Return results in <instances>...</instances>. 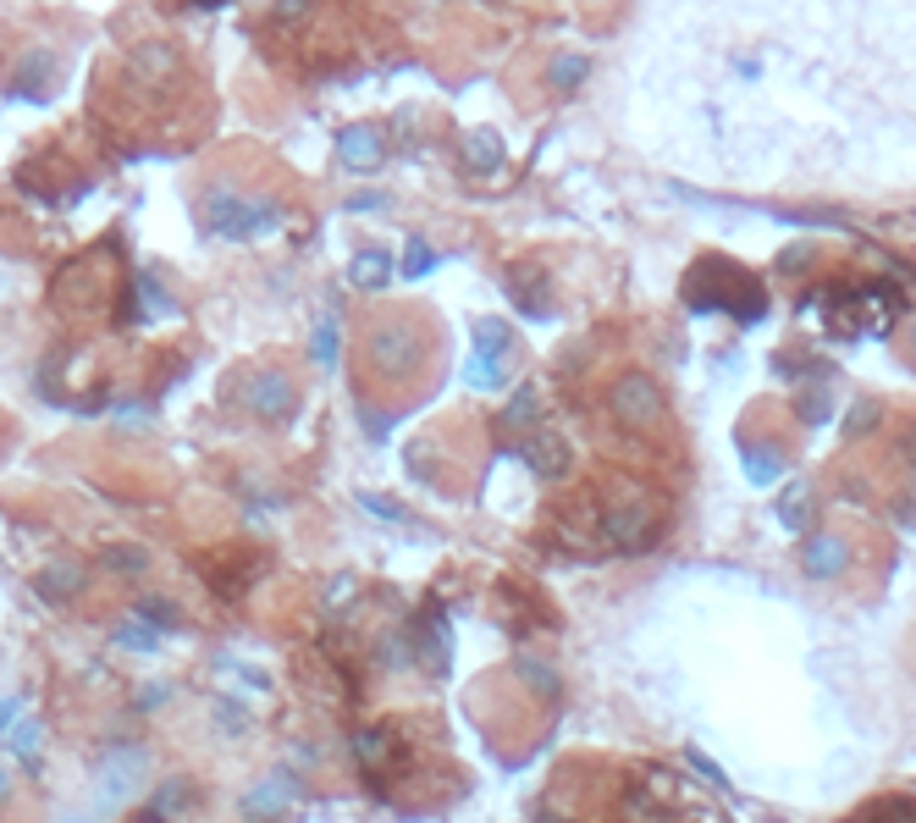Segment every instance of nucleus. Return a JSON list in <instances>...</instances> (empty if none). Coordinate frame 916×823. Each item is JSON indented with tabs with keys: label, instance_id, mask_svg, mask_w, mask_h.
<instances>
[{
	"label": "nucleus",
	"instance_id": "1",
	"mask_svg": "<svg viewBox=\"0 0 916 823\" xmlns=\"http://www.w3.org/2000/svg\"><path fill=\"white\" fill-rule=\"evenodd\" d=\"M685 299L696 310H729L740 321H756L767 310L762 282L745 266H734V260H696V271L685 277Z\"/></svg>",
	"mask_w": 916,
	"mask_h": 823
},
{
	"label": "nucleus",
	"instance_id": "2",
	"mask_svg": "<svg viewBox=\"0 0 916 823\" xmlns=\"http://www.w3.org/2000/svg\"><path fill=\"white\" fill-rule=\"evenodd\" d=\"M894 293L888 288H828L822 299H817V310H822V321L833 326V332H844V337H861V332H883L888 321H894Z\"/></svg>",
	"mask_w": 916,
	"mask_h": 823
},
{
	"label": "nucleus",
	"instance_id": "3",
	"mask_svg": "<svg viewBox=\"0 0 916 823\" xmlns=\"http://www.w3.org/2000/svg\"><path fill=\"white\" fill-rule=\"evenodd\" d=\"M657 503L641 492V487H613L608 492V503H602V531H608V542L613 548H624V553H646L652 542H657Z\"/></svg>",
	"mask_w": 916,
	"mask_h": 823
},
{
	"label": "nucleus",
	"instance_id": "4",
	"mask_svg": "<svg viewBox=\"0 0 916 823\" xmlns=\"http://www.w3.org/2000/svg\"><path fill=\"white\" fill-rule=\"evenodd\" d=\"M205 227L216 232V238H254V232H265L271 221H276V205L271 199H260V194H238V188H210L205 194Z\"/></svg>",
	"mask_w": 916,
	"mask_h": 823
},
{
	"label": "nucleus",
	"instance_id": "5",
	"mask_svg": "<svg viewBox=\"0 0 916 823\" xmlns=\"http://www.w3.org/2000/svg\"><path fill=\"white\" fill-rule=\"evenodd\" d=\"M353 762H359V773L375 790H397L414 757H408V746H403V735L392 724H370V729L353 735Z\"/></svg>",
	"mask_w": 916,
	"mask_h": 823
},
{
	"label": "nucleus",
	"instance_id": "6",
	"mask_svg": "<svg viewBox=\"0 0 916 823\" xmlns=\"http://www.w3.org/2000/svg\"><path fill=\"white\" fill-rule=\"evenodd\" d=\"M419 332L414 326H403V321H381L375 332H370V343H364V354H370V370L381 376V381H397V376H408L414 365H419Z\"/></svg>",
	"mask_w": 916,
	"mask_h": 823
},
{
	"label": "nucleus",
	"instance_id": "7",
	"mask_svg": "<svg viewBox=\"0 0 916 823\" xmlns=\"http://www.w3.org/2000/svg\"><path fill=\"white\" fill-rule=\"evenodd\" d=\"M139 773H144V751H133V746L106 751L100 768H95V779H100V812H117L139 790Z\"/></svg>",
	"mask_w": 916,
	"mask_h": 823
},
{
	"label": "nucleus",
	"instance_id": "8",
	"mask_svg": "<svg viewBox=\"0 0 916 823\" xmlns=\"http://www.w3.org/2000/svg\"><path fill=\"white\" fill-rule=\"evenodd\" d=\"M663 387L652 381V376H619V387H613V415L624 421V426H657L663 421Z\"/></svg>",
	"mask_w": 916,
	"mask_h": 823
},
{
	"label": "nucleus",
	"instance_id": "9",
	"mask_svg": "<svg viewBox=\"0 0 916 823\" xmlns=\"http://www.w3.org/2000/svg\"><path fill=\"white\" fill-rule=\"evenodd\" d=\"M243 403L260 421H282V415H293V381L282 370H260V376L243 381Z\"/></svg>",
	"mask_w": 916,
	"mask_h": 823
},
{
	"label": "nucleus",
	"instance_id": "10",
	"mask_svg": "<svg viewBox=\"0 0 916 823\" xmlns=\"http://www.w3.org/2000/svg\"><path fill=\"white\" fill-rule=\"evenodd\" d=\"M481 348H476V359H470V381L476 387H503V376H509V365H503V354H509V326L503 321H481Z\"/></svg>",
	"mask_w": 916,
	"mask_h": 823
},
{
	"label": "nucleus",
	"instance_id": "11",
	"mask_svg": "<svg viewBox=\"0 0 916 823\" xmlns=\"http://www.w3.org/2000/svg\"><path fill=\"white\" fill-rule=\"evenodd\" d=\"M337 161L353 166V172H375V166L386 161V139H381V128H342V139H337Z\"/></svg>",
	"mask_w": 916,
	"mask_h": 823
},
{
	"label": "nucleus",
	"instance_id": "12",
	"mask_svg": "<svg viewBox=\"0 0 916 823\" xmlns=\"http://www.w3.org/2000/svg\"><path fill=\"white\" fill-rule=\"evenodd\" d=\"M12 95H23V100H51V95H56V56H51V51H29L23 67H18V78H12Z\"/></svg>",
	"mask_w": 916,
	"mask_h": 823
},
{
	"label": "nucleus",
	"instance_id": "13",
	"mask_svg": "<svg viewBox=\"0 0 916 823\" xmlns=\"http://www.w3.org/2000/svg\"><path fill=\"white\" fill-rule=\"evenodd\" d=\"M525 465H531L542 481H558V476L569 470V443L553 437V432H536V437L525 443Z\"/></svg>",
	"mask_w": 916,
	"mask_h": 823
},
{
	"label": "nucleus",
	"instance_id": "14",
	"mask_svg": "<svg viewBox=\"0 0 916 823\" xmlns=\"http://www.w3.org/2000/svg\"><path fill=\"white\" fill-rule=\"evenodd\" d=\"M238 559H243V553H232V559H227V553L205 559V581H210L216 592H227V597H238V592L260 575V559H254V553H249V564H238Z\"/></svg>",
	"mask_w": 916,
	"mask_h": 823
},
{
	"label": "nucleus",
	"instance_id": "15",
	"mask_svg": "<svg viewBox=\"0 0 916 823\" xmlns=\"http://www.w3.org/2000/svg\"><path fill=\"white\" fill-rule=\"evenodd\" d=\"M498 166H503V139H498L492 128L465 133V172H470V177H492Z\"/></svg>",
	"mask_w": 916,
	"mask_h": 823
},
{
	"label": "nucleus",
	"instance_id": "16",
	"mask_svg": "<svg viewBox=\"0 0 916 823\" xmlns=\"http://www.w3.org/2000/svg\"><path fill=\"white\" fill-rule=\"evenodd\" d=\"M844 823H916V795H872Z\"/></svg>",
	"mask_w": 916,
	"mask_h": 823
},
{
	"label": "nucleus",
	"instance_id": "17",
	"mask_svg": "<svg viewBox=\"0 0 916 823\" xmlns=\"http://www.w3.org/2000/svg\"><path fill=\"white\" fill-rule=\"evenodd\" d=\"M40 592H45L51 603H67V597L84 592V570H78V564H51V570L40 575Z\"/></svg>",
	"mask_w": 916,
	"mask_h": 823
},
{
	"label": "nucleus",
	"instance_id": "18",
	"mask_svg": "<svg viewBox=\"0 0 916 823\" xmlns=\"http://www.w3.org/2000/svg\"><path fill=\"white\" fill-rule=\"evenodd\" d=\"M100 564H106V570H117V575H144L150 553H144V548H133V542H111V548H100Z\"/></svg>",
	"mask_w": 916,
	"mask_h": 823
},
{
	"label": "nucleus",
	"instance_id": "19",
	"mask_svg": "<svg viewBox=\"0 0 916 823\" xmlns=\"http://www.w3.org/2000/svg\"><path fill=\"white\" fill-rule=\"evenodd\" d=\"M839 564H844V542H839V537L806 542V570H811V575H833Z\"/></svg>",
	"mask_w": 916,
	"mask_h": 823
},
{
	"label": "nucleus",
	"instance_id": "20",
	"mask_svg": "<svg viewBox=\"0 0 916 823\" xmlns=\"http://www.w3.org/2000/svg\"><path fill=\"white\" fill-rule=\"evenodd\" d=\"M386 271H392V266H386V255H381V249H364V255L348 266L353 288H381V282H386Z\"/></svg>",
	"mask_w": 916,
	"mask_h": 823
},
{
	"label": "nucleus",
	"instance_id": "21",
	"mask_svg": "<svg viewBox=\"0 0 916 823\" xmlns=\"http://www.w3.org/2000/svg\"><path fill=\"white\" fill-rule=\"evenodd\" d=\"M509 282H514V299H520V310H525V315H547V299H542V277L531 282V271L520 266V271H514Z\"/></svg>",
	"mask_w": 916,
	"mask_h": 823
},
{
	"label": "nucleus",
	"instance_id": "22",
	"mask_svg": "<svg viewBox=\"0 0 916 823\" xmlns=\"http://www.w3.org/2000/svg\"><path fill=\"white\" fill-rule=\"evenodd\" d=\"M586 73H591V67H586V56H558L547 78H553V89H564V95H569V89H580V84H586Z\"/></svg>",
	"mask_w": 916,
	"mask_h": 823
},
{
	"label": "nucleus",
	"instance_id": "23",
	"mask_svg": "<svg viewBox=\"0 0 916 823\" xmlns=\"http://www.w3.org/2000/svg\"><path fill=\"white\" fill-rule=\"evenodd\" d=\"M282 806H287V790H282V784H260V790L243 801V812H249V817H276Z\"/></svg>",
	"mask_w": 916,
	"mask_h": 823
},
{
	"label": "nucleus",
	"instance_id": "24",
	"mask_svg": "<svg viewBox=\"0 0 916 823\" xmlns=\"http://www.w3.org/2000/svg\"><path fill=\"white\" fill-rule=\"evenodd\" d=\"M315 359H320V365L337 359V315H331V310H326L320 326H315Z\"/></svg>",
	"mask_w": 916,
	"mask_h": 823
},
{
	"label": "nucleus",
	"instance_id": "25",
	"mask_svg": "<svg viewBox=\"0 0 916 823\" xmlns=\"http://www.w3.org/2000/svg\"><path fill=\"white\" fill-rule=\"evenodd\" d=\"M520 674H525V685H536L542 696H558V674L547 669V663H536V658H525L520 663Z\"/></svg>",
	"mask_w": 916,
	"mask_h": 823
},
{
	"label": "nucleus",
	"instance_id": "26",
	"mask_svg": "<svg viewBox=\"0 0 916 823\" xmlns=\"http://www.w3.org/2000/svg\"><path fill=\"white\" fill-rule=\"evenodd\" d=\"M536 409H542V403H536V392H531V387H525V392H514V403L503 409V426H525V421L536 415Z\"/></svg>",
	"mask_w": 916,
	"mask_h": 823
},
{
	"label": "nucleus",
	"instance_id": "27",
	"mask_svg": "<svg viewBox=\"0 0 916 823\" xmlns=\"http://www.w3.org/2000/svg\"><path fill=\"white\" fill-rule=\"evenodd\" d=\"M139 614H150V625H155V630H172V625H177L172 603H161V597H144V603H139Z\"/></svg>",
	"mask_w": 916,
	"mask_h": 823
},
{
	"label": "nucleus",
	"instance_id": "28",
	"mask_svg": "<svg viewBox=\"0 0 916 823\" xmlns=\"http://www.w3.org/2000/svg\"><path fill=\"white\" fill-rule=\"evenodd\" d=\"M436 266V255L425 249V243H408V260H403V277H425Z\"/></svg>",
	"mask_w": 916,
	"mask_h": 823
},
{
	"label": "nucleus",
	"instance_id": "29",
	"mask_svg": "<svg viewBox=\"0 0 916 823\" xmlns=\"http://www.w3.org/2000/svg\"><path fill=\"white\" fill-rule=\"evenodd\" d=\"M745 465H751V476H756V481H773V476H778V454H767V448H762V454H751Z\"/></svg>",
	"mask_w": 916,
	"mask_h": 823
},
{
	"label": "nucleus",
	"instance_id": "30",
	"mask_svg": "<svg viewBox=\"0 0 916 823\" xmlns=\"http://www.w3.org/2000/svg\"><path fill=\"white\" fill-rule=\"evenodd\" d=\"M117 641H122V647H155V630H144V625H122Z\"/></svg>",
	"mask_w": 916,
	"mask_h": 823
},
{
	"label": "nucleus",
	"instance_id": "31",
	"mask_svg": "<svg viewBox=\"0 0 916 823\" xmlns=\"http://www.w3.org/2000/svg\"><path fill=\"white\" fill-rule=\"evenodd\" d=\"M271 12H276V23H298V18L309 12V0H276Z\"/></svg>",
	"mask_w": 916,
	"mask_h": 823
},
{
	"label": "nucleus",
	"instance_id": "32",
	"mask_svg": "<svg viewBox=\"0 0 916 823\" xmlns=\"http://www.w3.org/2000/svg\"><path fill=\"white\" fill-rule=\"evenodd\" d=\"M12 718H18V702H0V729H7Z\"/></svg>",
	"mask_w": 916,
	"mask_h": 823
},
{
	"label": "nucleus",
	"instance_id": "33",
	"mask_svg": "<svg viewBox=\"0 0 916 823\" xmlns=\"http://www.w3.org/2000/svg\"><path fill=\"white\" fill-rule=\"evenodd\" d=\"M7 795H12V773H7V768H0V801H7Z\"/></svg>",
	"mask_w": 916,
	"mask_h": 823
},
{
	"label": "nucleus",
	"instance_id": "34",
	"mask_svg": "<svg viewBox=\"0 0 916 823\" xmlns=\"http://www.w3.org/2000/svg\"><path fill=\"white\" fill-rule=\"evenodd\" d=\"M199 7H221V0H199Z\"/></svg>",
	"mask_w": 916,
	"mask_h": 823
},
{
	"label": "nucleus",
	"instance_id": "35",
	"mask_svg": "<svg viewBox=\"0 0 916 823\" xmlns=\"http://www.w3.org/2000/svg\"><path fill=\"white\" fill-rule=\"evenodd\" d=\"M67 823H84V817H67Z\"/></svg>",
	"mask_w": 916,
	"mask_h": 823
}]
</instances>
